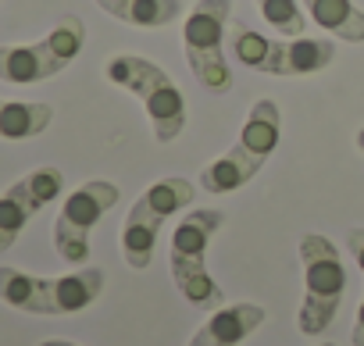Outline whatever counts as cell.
I'll return each instance as SVG.
<instances>
[{"instance_id":"obj_1","label":"cell","mask_w":364,"mask_h":346,"mask_svg":"<svg viewBox=\"0 0 364 346\" xmlns=\"http://www.w3.org/2000/svg\"><path fill=\"white\" fill-rule=\"evenodd\" d=\"M282 136V111L275 100H257L240 129V139L232 143V150L218 161H211L200 171V190L204 193H232L243 190L257 171L264 168V161L272 157V150L279 146Z\"/></svg>"},{"instance_id":"obj_2","label":"cell","mask_w":364,"mask_h":346,"mask_svg":"<svg viewBox=\"0 0 364 346\" xmlns=\"http://www.w3.org/2000/svg\"><path fill=\"white\" fill-rule=\"evenodd\" d=\"M104 293L100 268H79L61 279H40L0 264V300L26 314H79Z\"/></svg>"},{"instance_id":"obj_3","label":"cell","mask_w":364,"mask_h":346,"mask_svg":"<svg viewBox=\"0 0 364 346\" xmlns=\"http://www.w3.org/2000/svg\"><path fill=\"white\" fill-rule=\"evenodd\" d=\"M222 225H225L222 211H190L171 232V247H168L171 279H175L178 293L197 310H218L225 300L218 282L208 271V243Z\"/></svg>"},{"instance_id":"obj_4","label":"cell","mask_w":364,"mask_h":346,"mask_svg":"<svg viewBox=\"0 0 364 346\" xmlns=\"http://www.w3.org/2000/svg\"><path fill=\"white\" fill-rule=\"evenodd\" d=\"M104 72L114 86H122L143 104L157 143H171L182 132V125H186V100H182L178 86L171 82L164 68H157L150 58H139V54H118L107 61Z\"/></svg>"},{"instance_id":"obj_5","label":"cell","mask_w":364,"mask_h":346,"mask_svg":"<svg viewBox=\"0 0 364 346\" xmlns=\"http://www.w3.org/2000/svg\"><path fill=\"white\" fill-rule=\"evenodd\" d=\"M300 261H304V303H300V332L321 335L336 321L343 296H346V264L339 261V250L332 239L311 232L300 239Z\"/></svg>"},{"instance_id":"obj_6","label":"cell","mask_w":364,"mask_h":346,"mask_svg":"<svg viewBox=\"0 0 364 346\" xmlns=\"http://www.w3.org/2000/svg\"><path fill=\"white\" fill-rule=\"evenodd\" d=\"M86 43V26L75 15H65L40 43L26 47H0V82L11 86H33L47 82L58 72H65Z\"/></svg>"},{"instance_id":"obj_7","label":"cell","mask_w":364,"mask_h":346,"mask_svg":"<svg viewBox=\"0 0 364 346\" xmlns=\"http://www.w3.org/2000/svg\"><path fill=\"white\" fill-rule=\"evenodd\" d=\"M193 197H197V190H193L190 179L171 175V179L154 183V186L132 204V211H129V218H125V229H122V254H125V264H129V268H136V271L150 268L154 250H157L161 225H164L175 211H182L186 204H193Z\"/></svg>"},{"instance_id":"obj_8","label":"cell","mask_w":364,"mask_h":346,"mask_svg":"<svg viewBox=\"0 0 364 346\" xmlns=\"http://www.w3.org/2000/svg\"><path fill=\"white\" fill-rule=\"evenodd\" d=\"M229 15H232V0H197L190 18H186V29H182L190 72L211 93L232 90V72H229V61H225Z\"/></svg>"},{"instance_id":"obj_9","label":"cell","mask_w":364,"mask_h":346,"mask_svg":"<svg viewBox=\"0 0 364 346\" xmlns=\"http://www.w3.org/2000/svg\"><path fill=\"white\" fill-rule=\"evenodd\" d=\"M122 200V190L114 183H82L68 200L61 204V215L54 222V250L65 264H86L90 261V236L104 222V215L114 211Z\"/></svg>"},{"instance_id":"obj_10","label":"cell","mask_w":364,"mask_h":346,"mask_svg":"<svg viewBox=\"0 0 364 346\" xmlns=\"http://www.w3.org/2000/svg\"><path fill=\"white\" fill-rule=\"evenodd\" d=\"M61 190H65V175L58 168H36L0 193V254H8L18 243L22 229L47 204H54Z\"/></svg>"},{"instance_id":"obj_11","label":"cell","mask_w":364,"mask_h":346,"mask_svg":"<svg viewBox=\"0 0 364 346\" xmlns=\"http://www.w3.org/2000/svg\"><path fill=\"white\" fill-rule=\"evenodd\" d=\"M268 310L257 303H232V307H218L190 339V346H240L250 332H257L264 325Z\"/></svg>"},{"instance_id":"obj_12","label":"cell","mask_w":364,"mask_h":346,"mask_svg":"<svg viewBox=\"0 0 364 346\" xmlns=\"http://www.w3.org/2000/svg\"><path fill=\"white\" fill-rule=\"evenodd\" d=\"M229 50H232V61H240L254 72H264V75L282 72V36H264V33H254L247 22H232Z\"/></svg>"},{"instance_id":"obj_13","label":"cell","mask_w":364,"mask_h":346,"mask_svg":"<svg viewBox=\"0 0 364 346\" xmlns=\"http://www.w3.org/2000/svg\"><path fill=\"white\" fill-rule=\"evenodd\" d=\"M304 11L321 33L343 43H364V11L353 0H304Z\"/></svg>"},{"instance_id":"obj_14","label":"cell","mask_w":364,"mask_h":346,"mask_svg":"<svg viewBox=\"0 0 364 346\" xmlns=\"http://www.w3.org/2000/svg\"><path fill=\"white\" fill-rule=\"evenodd\" d=\"M97 8L139 29H164L182 15V0H97Z\"/></svg>"},{"instance_id":"obj_15","label":"cell","mask_w":364,"mask_h":346,"mask_svg":"<svg viewBox=\"0 0 364 346\" xmlns=\"http://www.w3.org/2000/svg\"><path fill=\"white\" fill-rule=\"evenodd\" d=\"M54 121L50 104L33 100H0V139H33Z\"/></svg>"},{"instance_id":"obj_16","label":"cell","mask_w":364,"mask_h":346,"mask_svg":"<svg viewBox=\"0 0 364 346\" xmlns=\"http://www.w3.org/2000/svg\"><path fill=\"white\" fill-rule=\"evenodd\" d=\"M336 61V43L332 40H311V36H282V79L293 75H314Z\"/></svg>"},{"instance_id":"obj_17","label":"cell","mask_w":364,"mask_h":346,"mask_svg":"<svg viewBox=\"0 0 364 346\" xmlns=\"http://www.w3.org/2000/svg\"><path fill=\"white\" fill-rule=\"evenodd\" d=\"M261 4V18L286 40L304 36L307 33V11L296 4V0H257Z\"/></svg>"},{"instance_id":"obj_18","label":"cell","mask_w":364,"mask_h":346,"mask_svg":"<svg viewBox=\"0 0 364 346\" xmlns=\"http://www.w3.org/2000/svg\"><path fill=\"white\" fill-rule=\"evenodd\" d=\"M346 250L353 254V261H357V268L364 275V229H350L346 232Z\"/></svg>"},{"instance_id":"obj_19","label":"cell","mask_w":364,"mask_h":346,"mask_svg":"<svg viewBox=\"0 0 364 346\" xmlns=\"http://www.w3.org/2000/svg\"><path fill=\"white\" fill-rule=\"evenodd\" d=\"M353 346H364V300H360V310L353 321Z\"/></svg>"},{"instance_id":"obj_20","label":"cell","mask_w":364,"mask_h":346,"mask_svg":"<svg viewBox=\"0 0 364 346\" xmlns=\"http://www.w3.org/2000/svg\"><path fill=\"white\" fill-rule=\"evenodd\" d=\"M40 346H79V342H68V339H47V342H40Z\"/></svg>"},{"instance_id":"obj_21","label":"cell","mask_w":364,"mask_h":346,"mask_svg":"<svg viewBox=\"0 0 364 346\" xmlns=\"http://www.w3.org/2000/svg\"><path fill=\"white\" fill-rule=\"evenodd\" d=\"M357 146H360V153H364V129L357 132Z\"/></svg>"},{"instance_id":"obj_22","label":"cell","mask_w":364,"mask_h":346,"mask_svg":"<svg viewBox=\"0 0 364 346\" xmlns=\"http://www.w3.org/2000/svg\"><path fill=\"white\" fill-rule=\"evenodd\" d=\"M321 346H336V342H321Z\"/></svg>"}]
</instances>
